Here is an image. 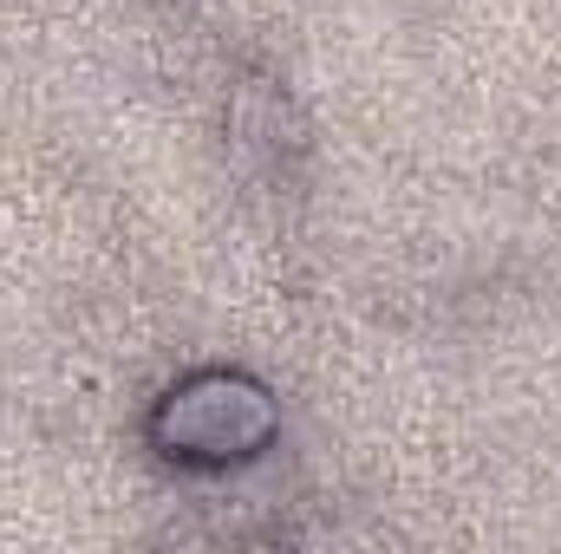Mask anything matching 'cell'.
I'll use <instances>...</instances> for the list:
<instances>
[{
	"instance_id": "6da1fadb",
	"label": "cell",
	"mask_w": 561,
	"mask_h": 554,
	"mask_svg": "<svg viewBox=\"0 0 561 554\" xmlns=\"http://www.w3.org/2000/svg\"><path fill=\"white\" fill-rule=\"evenodd\" d=\"M280 430L275 392L249 372H190L150 412V437L176 463H249Z\"/></svg>"
}]
</instances>
